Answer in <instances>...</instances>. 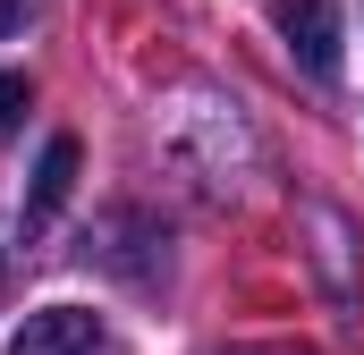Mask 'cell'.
Wrapping results in <instances>:
<instances>
[{
	"instance_id": "6da1fadb",
	"label": "cell",
	"mask_w": 364,
	"mask_h": 355,
	"mask_svg": "<svg viewBox=\"0 0 364 355\" xmlns=\"http://www.w3.org/2000/svg\"><path fill=\"white\" fill-rule=\"evenodd\" d=\"M272 26L288 34V51L305 60V77H339V9L331 0H279Z\"/></svg>"
},
{
	"instance_id": "7a4b0ae2",
	"label": "cell",
	"mask_w": 364,
	"mask_h": 355,
	"mask_svg": "<svg viewBox=\"0 0 364 355\" xmlns=\"http://www.w3.org/2000/svg\"><path fill=\"white\" fill-rule=\"evenodd\" d=\"M9 355H102V322L77 313V305H43V313H26Z\"/></svg>"
},
{
	"instance_id": "3957f363",
	"label": "cell",
	"mask_w": 364,
	"mask_h": 355,
	"mask_svg": "<svg viewBox=\"0 0 364 355\" xmlns=\"http://www.w3.org/2000/svg\"><path fill=\"white\" fill-rule=\"evenodd\" d=\"M77 161H85V153H77V136H51V144H43V161H34V195H26V229H43V220L68 203Z\"/></svg>"
},
{
	"instance_id": "277c9868",
	"label": "cell",
	"mask_w": 364,
	"mask_h": 355,
	"mask_svg": "<svg viewBox=\"0 0 364 355\" xmlns=\"http://www.w3.org/2000/svg\"><path fill=\"white\" fill-rule=\"evenodd\" d=\"M26 110H34V85H26L17 68H0V127H17Z\"/></svg>"
},
{
	"instance_id": "5b68a950",
	"label": "cell",
	"mask_w": 364,
	"mask_h": 355,
	"mask_svg": "<svg viewBox=\"0 0 364 355\" xmlns=\"http://www.w3.org/2000/svg\"><path fill=\"white\" fill-rule=\"evenodd\" d=\"M34 9H43V0H0V34H26V26H34Z\"/></svg>"
}]
</instances>
